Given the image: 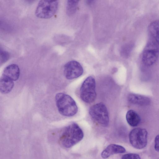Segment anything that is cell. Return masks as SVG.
I'll list each match as a JSON object with an SVG mask.
<instances>
[{"label": "cell", "instance_id": "cell-5", "mask_svg": "<svg viewBox=\"0 0 159 159\" xmlns=\"http://www.w3.org/2000/svg\"><path fill=\"white\" fill-rule=\"evenodd\" d=\"M95 87L94 78L92 76L86 78L80 88V95L81 99L87 103H90L94 101L96 97Z\"/></svg>", "mask_w": 159, "mask_h": 159}, {"label": "cell", "instance_id": "cell-4", "mask_svg": "<svg viewBox=\"0 0 159 159\" xmlns=\"http://www.w3.org/2000/svg\"><path fill=\"white\" fill-rule=\"evenodd\" d=\"M89 114L93 120L102 126L106 127L109 123L108 112L106 106L102 102L93 105L90 108Z\"/></svg>", "mask_w": 159, "mask_h": 159}, {"label": "cell", "instance_id": "cell-13", "mask_svg": "<svg viewBox=\"0 0 159 159\" xmlns=\"http://www.w3.org/2000/svg\"><path fill=\"white\" fill-rule=\"evenodd\" d=\"M126 120L131 126L135 127L137 126L140 121V118L139 115L134 110H129L126 114Z\"/></svg>", "mask_w": 159, "mask_h": 159}, {"label": "cell", "instance_id": "cell-15", "mask_svg": "<svg viewBox=\"0 0 159 159\" xmlns=\"http://www.w3.org/2000/svg\"><path fill=\"white\" fill-rule=\"evenodd\" d=\"M134 47V44L132 43L127 44L124 45L121 50V54L123 57H128Z\"/></svg>", "mask_w": 159, "mask_h": 159}, {"label": "cell", "instance_id": "cell-6", "mask_svg": "<svg viewBox=\"0 0 159 159\" xmlns=\"http://www.w3.org/2000/svg\"><path fill=\"white\" fill-rule=\"evenodd\" d=\"M148 132L143 128H137L133 129L129 135L130 143L135 148L142 149L147 144Z\"/></svg>", "mask_w": 159, "mask_h": 159}, {"label": "cell", "instance_id": "cell-2", "mask_svg": "<svg viewBox=\"0 0 159 159\" xmlns=\"http://www.w3.org/2000/svg\"><path fill=\"white\" fill-rule=\"evenodd\" d=\"M58 111L61 115L71 116L75 115L78 107L75 100L70 96L63 93H57L55 97Z\"/></svg>", "mask_w": 159, "mask_h": 159}, {"label": "cell", "instance_id": "cell-12", "mask_svg": "<svg viewBox=\"0 0 159 159\" xmlns=\"http://www.w3.org/2000/svg\"><path fill=\"white\" fill-rule=\"evenodd\" d=\"M14 86L13 81L2 76L0 79V91L3 94H7L10 92Z\"/></svg>", "mask_w": 159, "mask_h": 159}, {"label": "cell", "instance_id": "cell-1", "mask_svg": "<svg viewBox=\"0 0 159 159\" xmlns=\"http://www.w3.org/2000/svg\"><path fill=\"white\" fill-rule=\"evenodd\" d=\"M83 137L81 129L76 123H73L63 130L59 138V142L62 146L69 148L81 141Z\"/></svg>", "mask_w": 159, "mask_h": 159}, {"label": "cell", "instance_id": "cell-9", "mask_svg": "<svg viewBox=\"0 0 159 159\" xmlns=\"http://www.w3.org/2000/svg\"><path fill=\"white\" fill-rule=\"evenodd\" d=\"M20 75V70L18 66L12 64L6 66L3 70L2 76L11 80L16 81L18 80Z\"/></svg>", "mask_w": 159, "mask_h": 159}, {"label": "cell", "instance_id": "cell-3", "mask_svg": "<svg viewBox=\"0 0 159 159\" xmlns=\"http://www.w3.org/2000/svg\"><path fill=\"white\" fill-rule=\"evenodd\" d=\"M58 0H44L39 1L35 11L36 16L41 19H49L56 12L58 7Z\"/></svg>", "mask_w": 159, "mask_h": 159}, {"label": "cell", "instance_id": "cell-16", "mask_svg": "<svg viewBox=\"0 0 159 159\" xmlns=\"http://www.w3.org/2000/svg\"><path fill=\"white\" fill-rule=\"evenodd\" d=\"M9 54L7 52L4 51H0V63L3 64L6 62L9 59Z\"/></svg>", "mask_w": 159, "mask_h": 159}, {"label": "cell", "instance_id": "cell-10", "mask_svg": "<svg viewBox=\"0 0 159 159\" xmlns=\"http://www.w3.org/2000/svg\"><path fill=\"white\" fill-rule=\"evenodd\" d=\"M126 152L123 146L116 144H111L102 151L101 154L102 157L106 158L115 154L122 153Z\"/></svg>", "mask_w": 159, "mask_h": 159}, {"label": "cell", "instance_id": "cell-14", "mask_svg": "<svg viewBox=\"0 0 159 159\" xmlns=\"http://www.w3.org/2000/svg\"><path fill=\"white\" fill-rule=\"evenodd\" d=\"M79 1L77 0H68L67 1L66 11L68 15H71L75 12L76 10Z\"/></svg>", "mask_w": 159, "mask_h": 159}, {"label": "cell", "instance_id": "cell-18", "mask_svg": "<svg viewBox=\"0 0 159 159\" xmlns=\"http://www.w3.org/2000/svg\"><path fill=\"white\" fill-rule=\"evenodd\" d=\"M154 142V148L156 151L159 152V134L156 137Z\"/></svg>", "mask_w": 159, "mask_h": 159}, {"label": "cell", "instance_id": "cell-8", "mask_svg": "<svg viewBox=\"0 0 159 159\" xmlns=\"http://www.w3.org/2000/svg\"><path fill=\"white\" fill-rule=\"evenodd\" d=\"M64 72L67 79L72 80L81 76L83 72V69L79 62L71 61L64 65Z\"/></svg>", "mask_w": 159, "mask_h": 159}, {"label": "cell", "instance_id": "cell-11", "mask_svg": "<svg viewBox=\"0 0 159 159\" xmlns=\"http://www.w3.org/2000/svg\"><path fill=\"white\" fill-rule=\"evenodd\" d=\"M128 99L131 103L142 106L147 105L150 103V100L148 98L134 93L129 94Z\"/></svg>", "mask_w": 159, "mask_h": 159}, {"label": "cell", "instance_id": "cell-17", "mask_svg": "<svg viewBox=\"0 0 159 159\" xmlns=\"http://www.w3.org/2000/svg\"><path fill=\"white\" fill-rule=\"evenodd\" d=\"M121 159H141L140 156L138 154L134 153H129L123 155Z\"/></svg>", "mask_w": 159, "mask_h": 159}, {"label": "cell", "instance_id": "cell-7", "mask_svg": "<svg viewBox=\"0 0 159 159\" xmlns=\"http://www.w3.org/2000/svg\"><path fill=\"white\" fill-rule=\"evenodd\" d=\"M148 39L145 47L159 52V20L152 22L148 28Z\"/></svg>", "mask_w": 159, "mask_h": 159}]
</instances>
